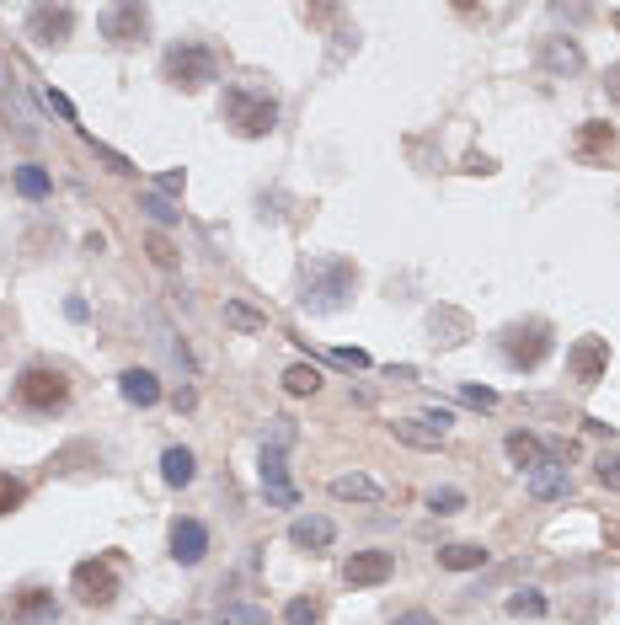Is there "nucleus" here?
<instances>
[{"instance_id": "1", "label": "nucleus", "mask_w": 620, "mask_h": 625, "mask_svg": "<svg viewBox=\"0 0 620 625\" xmlns=\"http://www.w3.org/2000/svg\"><path fill=\"white\" fill-rule=\"evenodd\" d=\"M359 289V268L348 257H310L305 268V284H300V305L316 310V316H332V310L348 305V294Z\"/></svg>"}, {"instance_id": "2", "label": "nucleus", "mask_w": 620, "mask_h": 625, "mask_svg": "<svg viewBox=\"0 0 620 625\" xmlns=\"http://www.w3.org/2000/svg\"><path fill=\"white\" fill-rule=\"evenodd\" d=\"M11 401H17L22 412H33V417H54V412L70 406V380L59 369H49V364H27L17 374V385H11Z\"/></svg>"}, {"instance_id": "3", "label": "nucleus", "mask_w": 620, "mask_h": 625, "mask_svg": "<svg viewBox=\"0 0 620 625\" xmlns=\"http://www.w3.org/2000/svg\"><path fill=\"white\" fill-rule=\"evenodd\" d=\"M220 118H225L236 134L262 139V134H273V129H278V102L268 97V91H257V86H225Z\"/></svg>"}, {"instance_id": "4", "label": "nucleus", "mask_w": 620, "mask_h": 625, "mask_svg": "<svg viewBox=\"0 0 620 625\" xmlns=\"http://www.w3.org/2000/svg\"><path fill=\"white\" fill-rule=\"evenodd\" d=\"M294 444V423L289 417H273V439L262 444V460H257V476H262V492H268L273 508H294L300 492L289 481V465H284V449Z\"/></svg>"}, {"instance_id": "5", "label": "nucleus", "mask_w": 620, "mask_h": 625, "mask_svg": "<svg viewBox=\"0 0 620 625\" xmlns=\"http://www.w3.org/2000/svg\"><path fill=\"white\" fill-rule=\"evenodd\" d=\"M161 75H166V81H172L177 91H198V86H209L214 75H220V59H214L209 43L182 38V43H172V49H166Z\"/></svg>"}, {"instance_id": "6", "label": "nucleus", "mask_w": 620, "mask_h": 625, "mask_svg": "<svg viewBox=\"0 0 620 625\" xmlns=\"http://www.w3.org/2000/svg\"><path fill=\"white\" fill-rule=\"evenodd\" d=\"M498 353H503V364L519 369V374L540 369V364H546V353H551V326L546 321H514V326H503Z\"/></svg>"}, {"instance_id": "7", "label": "nucleus", "mask_w": 620, "mask_h": 625, "mask_svg": "<svg viewBox=\"0 0 620 625\" xmlns=\"http://www.w3.org/2000/svg\"><path fill=\"white\" fill-rule=\"evenodd\" d=\"M70 588H75V599H81V604H113V593H118L113 556L81 561V567H75V577H70Z\"/></svg>"}, {"instance_id": "8", "label": "nucleus", "mask_w": 620, "mask_h": 625, "mask_svg": "<svg viewBox=\"0 0 620 625\" xmlns=\"http://www.w3.org/2000/svg\"><path fill=\"white\" fill-rule=\"evenodd\" d=\"M551 455L535 465V471H524V487H530V497H540V503H562V497L572 492L567 481V465H562V444H546Z\"/></svg>"}, {"instance_id": "9", "label": "nucleus", "mask_w": 620, "mask_h": 625, "mask_svg": "<svg viewBox=\"0 0 620 625\" xmlns=\"http://www.w3.org/2000/svg\"><path fill=\"white\" fill-rule=\"evenodd\" d=\"M604 369H610V342L604 337H578L567 348V374L578 385H594V380H604Z\"/></svg>"}, {"instance_id": "10", "label": "nucleus", "mask_w": 620, "mask_h": 625, "mask_svg": "<svg viewBox=\"0 0 620 625\" xmlns=\"http://www.w3.org/2000/svg\"><path fill=\"white\" fill-rule=\"evenodd\" d=\"M145 33H150V11L145 6H107L102 11V38L107 43H145Z\"/></svg>"}, {"instance_id": "11", "label": "nucleus", "mask_w": 620, "mask_h": 625, "mask_svg": "<svg viewBox=\"0 0 620 625\" xmlns=\"http://www.w3.org/2000/svg\"><path fill=\"white\" fill-rule=\"evenodd\" d=\"M27 33H33V43H43V49L65 43L75 33V6H33L27 11Z\"/></svg>"}, {"instance_id": "12", "label": "nucleus", "mask_w": 620, "mask_h": 625, "mask_svg": "<svg viewBox=\"0 0 620 625\" xmlns=\"http://www.w3.org/2000/svg\"><path fill=\"white\" fill-rule=\"evenodd\" d=\"M391 572H396V556L391 551H353L348 567H343L348 588H380Z\"/></svg>"}, {"instance_id": "13", "label": "nucleus", "mask_w": 620, "mask_h": 625, "mask_svg": "<svg viewBox=\"0 0 620 625\" xmlns=\"http://www.w3.org/2000/svg\"><path fill=\"white\" fill-rule=\"evenodd\" d=\"M59 620V599L49 588H22L11 599V625H54Z\"/></svg>"}, {"instance_id": "14", "label": "nucleus", "mask_w": 620, "mask_h": 625, "mask_svg": "<svg viewBox=\"0 0 620 625\" xmlns=\"http://www.w3.org/2000/svg\"><path fill=\"white\" fill-rule=\"evenodd\" d=\"M209 556V529L198 519H177L172 524V561H182V567H198V561Z\"/></svg>"}, {"instance_id": "15", "label": "nucleus", "mask_w": 620, "mask_h": 625, "mask_svg": "<svg viewBox=\"0 0 620 625\" xmlns=\"http://www.w3.org/2000/svg\"><path fill=\"white\" fill-rule=\"evenodd\" d=\"M337 540V524L327 513H300V519L289 524V545H300V551H327Z\"/></svg>"}, {"instance_id": "16", "label": "nucleus", "mask_w": 620, "mask_h": 625, "mask_svg": "<svg viewBox=\"0 0 620 625\" xmlns=\"http://www.w3.org/2000/svg\"><path fill=\"white\" fill-rule=\"evenodd\" d=\"M118 390H123V401H129V406H155V401H161V380H155L150 369H123Z\"/></svg>"}, {"instance_id": "17", "label": "nucleus", "mask_w": 620, "mask_h": 625, "mask_svg": "<svg viewBox=\"0 0 620 625\" xmlns=\"http://www.w3.org/2000/svg\"><path fill=\"white\" fill-rule=\"evenodd\" d=\"M332 497H337V503H380V481L375 476H359V471H353V476H332Z\"/></svg>"}, {"instance_id": "18", "label": "nucleus", "mask_w": 620, "mask_h": 625, "mask_svg": "<svg viewBox=\"0 0 620 625\" xmlns=\"http://www.w3.org/2000/svg\"><path fill=\"white\" fill-rule=\"evenodd\" d=\"M615 145V123H583L578 139H572V150H578V161H599L604 150Z\"/></svg>"}, {"instance_id": "19", "label": "nucleus", "mask_w": 620, "mask_h": 625, "mask_svg": "<svg viewBox=\"0 0 620 625\" xmlns=\"http://www.w3.org/2000/svg\"><path fill=\"white\" fill-rule=\"evenodd\" d=\"M503 449H508V460H514L519 471H535V465H540V460L551 455V449L540 444L535 433H524V428H519V433H508V439H503Z\"/></svg>"}, {"instance_id": "20", "label": "nucleus", "mask_w": 620, "mask_h": 625, "mask_svg": "<svg viewBox=\"0 0 620 625\" xmlns=\"http://www.w3.org/2000/svg\"><path fill=\"white\" fill-rule=\"evenodd\" d=\"M193 476H198V460H193V449L172 444V449L161 455V481H166V487H188Z\"/></svg>"}, {"instance_id": "21", "label": "nucleus", "mask_w": 620, "mask_h": 625, "mask_svg": "<svg viewBox=\"0 0 620 625\" xmlns=\"http://www.w3.org/2000/svg\"><path fill=\"white\" fill-rule=\"evenodd\" d=\"M540 65H546L551 75H572L583 65V54H578V43L572 38H546V49H540Z\"/></svg>"}, {"instance_id": "22", "label": "nucleus", "mask_w": 620, "mask_h": 625, "mask_svg": "<svg viewBox=\"0 0 620 625\" xmlns=\"http://www.w3.org/2000/svg\"><path fill=\"white\" fill-rule=\"evenodd\" d=\"M439 567L476 572V567H487V551H482V545H471V540H455V545H444V551H439Z\"/></svg>"}, {"instance_id": "23", "label": "nucleus", "mask_w": 620, "mask_h": 625, "mask_svg": "<svg viewBox=\"0 0 620 625\" xmlns=\"http://www.w3.org/2000/svg\"><path fill=\"white\" fill-rule=\"evenodd\" d=\"M391 433L401 444H412V449H439L444 444V433H433L423 417H401V423H391Z\"/></svg>"}, {"instance_id": "24", "label": "nucleus", "mask_w": 620, "mask_h": 625, "mask_svg": "<svg viewBox=\"0 0 620 625\" xmlns=\"http://www.w3.org/2000/svg\"><path fill=\"white\" fill-rule=\"evenodd\" d=\"M49 187L54 182H49V171H43V166H17V193L22 198L38 203V198H49Z\"/></svg>"}, {"instance_id": "25", "label": "nucleus", "mask_w": 620, "mask_h": 625, "mask_svg": "<svg viewBox=\"0 0 620 625\" xmlns=\"http://www.w3.org/2000/svg\"><path fill=\"white\" fill-rule=\"evenodd\" d=\"M214 625H268V609L262 604H225L214 615Z\"/></svg>"}, {"instance_id": "26", "label": "nucleus", "mask_w": 620, "mask_h": 625, "mask_svg": "<svg viewBox=\"0 0 620 625\" xmlns=\"http://www.w3.org/2000/svg\"><path fill=\"white\" fill-rule=\"evenodd\" d=\"M284 390H289V396H316V390H321V369L294 364V369L284 374Z\"/></svg>"}, {"instance_id": "27", "label": "nucleus", "mask_w": 620, "mask_h": 625, "mask_svg": "<svg viewBox=\"0 0 620 625\" xmlns=\"http://www.w3.org/2000/svg\"><path fill=\"white\" fill-rule=\"evenodd\" d=\"M225 326H236V332H262V326H268V316L246 310L241 300H225Z\"/></svg>"}, {"instance_id": "28", "label": "nucleus", "mask_w": 620, "mask_h": 625, "mask_svg": "<svg viewBox=\"0 0 620 625\" xmlns=\"http://www.w3.org/2000/svg\"><path fill=\"white\" fill-rule=\"evenodd\" d=\"M139 209H145L155 225H177L182 220V209H172V198H166V193H145V198H139Z\"/></svg>"}, {"instance_id": "29", "label": "nucleus", "mask_w": 620, "mask_h": 625, "mask_svg": "<svg viewBox=\"0 0 620 625\" xmlns=\"http://www.w3.org/2000/svg\"><path fill=\"white\" fill-rule=\"evenodd\" d=\"M465 508V492L460 487H433L428 492V513H444V519H449V513H460Z\"/></svg>"}, {"instance_id": "30", "label": "nucleus", "mask_w": 620, "mask_h": 625, "mask_svg": "<svg viewBox=\"0 0 620 625\" xmlns=\"http://www.w3.org/2000/svg\"><path fill=\"white\" fill-rule=\"evenodd\" d=\"M22 503H27V487H22L17 476H6V471H0V513H17Z\"/></svg>"}, {"instance_id": "31", "label": "nucleus", "mask_w": 620, "mask_h": 625, "mask_svg": "<svg viewBox=\"0 0 620 625\" xmlns=\"http://www.w3.org/2000/svg\"><path fill=\"white\" fill-rule=\"evenodd\" d=\"M508 615H530L535 620V615H546V599H540L535 588H519L514 599H508Z\"/></svg>"}, {"instance_id": "32", "label": "nucleus", "mask_w": 620, "mask_h": 625, "mask_svg": "<svg viewBox=\"0 0 620 625\" xmlns=\"http://www.w3.org/2000/svg\"><path fill=\"white\" fill-rule=\"evenodd\" d=\"M316 599H289V609H284V625H316Z\"/></svg>"}, {"instance_id": "33", "label": "nucleus", "mask_w": 620, "mask_h": 625, "mask_svg": "<svg viewBox=\"0 0 620 625\" xmlns=\"http://www.w3.org/2000/svg\"><path fill=\"white\" fill-rule=\"evenodd\" d=\"M594 481H599V487H610V492H620V455H599Z\"/></svg>"}, {"instance_id": "34", "label": "nucleus", "mask_w": 620, "mask_h": 625, "mask_svg": "<svg viewBox=\"0 0 620 625\" xmlns=\"http://www.w3.org/2000/svg\"><path fill=\"white\" fill-rule=\"evenodd\" d=\"M460 401H471V406H482V412H492V406H498V390H487V385H460Z\"/></svg>"}, {"instance_id": "35", "label": "nucleus", "mask_w": 620, "mask_h": 625, "mask_svg": "<svg viewBox=\"0 0 620 625\" xmlns=\"http://www.w3.org/2000/svg\"><path fill=\"white\" fill-rule=\"evenodd\" d=\"M43 107H49V113H59V118H65V123H75V102L65 97V91H43Z\"/></svg>"}, {"instance_id": "36", "label": "nucleus", "mask_w": 620, "mask_h": 625, "mask_svg": "<svg viewBox=\"0 0 620 625\" xmlns=\"http://www.w3.org/2000/svg\"><path fill=\"white\" fill-rule=\"evenodd\" d=\"M327 358H332V364H343V369H369V353H359V348H332Z\"/></svg>"}, {"instance_id": "37", "label": "nucleus", "mask_w": 620, "mask_h": 625, "mask_svg": "<svg viewBox=\"0 0 620 625\" xmlns=\"http://www.w3.org/2000/svg\"><path fill=\"white\" fill-rule=\"evenodd\" d=\"M423 423H428L433 433H449V428H455V412H449V406H428Z\"/></svg>"}, {"instance_id": "38", "label": "nucleus", "mask_w": 620, "mask_h": 625, "mask_svg": "<svg viewBox=\"0 0 620 625\" xmlns=\"http://www.w3.org/2000/svg\"><path fill=\"white\" fill-rule=\"evenodd\" d=\"M396 625H439L428 615V609H407V615H396Z\"/></svg>"}, {"instance_id": "39", "label": "nucleus", "mask_w": 620, "mask_h": 625, "mask_svg": "<svg viewBox=\"0 0 620 625\" xmlns=\"http://www.w3.org/2000/svg\"><path fill=\"white\" fill-rule=\"evenodd\" d=\"M182 187H188V177H182V171H166V177H161V193H182Z\"/></svg>"}, {"instance_id": "40", "label": "nucleus", "mask_w": 620, "mask_h": 625, "mask_svg": "<svg viewBox=\"0 0 620 625\" xmlns=\"http://www.w3.org/2000/svg\"><path fill=\"white\" fill-rule=\"evenodd\" d=\"M65 316H70V321H86L91 310H86V300H65Z\"/></svg>"}, {"instance_id": "41", "label": "nucleus", "mask_w": 620, "mask_h": 625, "mask_svg": "<svg viewBox=\"0 0 620 625\" xmlns=\"http://www.w3.org/2000/svg\"><path fill=\"white\" fill-rule=\"evenodd\" d=\"M604 91H610V97H615V102H620V65H615V70H610V75H604Z\"/></svg>"}, {"instance_id": "42", "label": "nucleus", "mask_w": 620, "mask_h": 625, "mask_svg": "<svg viewBox=\"0 0 620 625\" xmlns=\"http://www.w3.org/2000/svg\"><path fill=\"white\" fill-rule=\"evenodd\" d=\"M615 27H620V11H615Z\"/></svg>"}]
</instances>
